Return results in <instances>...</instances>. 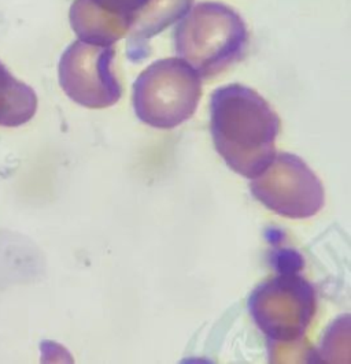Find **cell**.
Listing matches in <instances>:
<instances>
[{
	"instance_id": "6da1fadb",
	"label": "cell",
	"mask_w": 351,
	"mask_h": 364,
	"mask_svg": "<svg viewBox=\"0 0 351 364\" xmlns=\"http://www.w3.org/2000/svg\"><path fill=\"white\" fill-rule=\"evenodd\" d=\"M278 112L241 84L216 90L210 100V132L216 151L231 170L254 178L276 155Z\"/></svg>"
},
{
	"instance_id": "7a4b0ae2",
	"label": "cell",
	"mask_w": 351,
	"mask_h": 364,
	"mask_svg": "<svg viewBox=\"0 0 351 364\" xmlns=\"http://www.w3.org/2000/svg\"><path fill=\"white\" fill-rule=\"evenodd\" d=\"M248 46L241 16L214 1L195 6L174 31V50L201 78H211L239 62Z\"/></svg>"
},
{
	"instance_id": "3957f363",
	"label": "cell",
	"mask_w": 351,
	"mask_h": 364,
	"mask_svg": "<svg viewBox=\"0 0 351 364\" xmlns=\"http://www.w3.org/2000/svg\"><path fill=\"white\" fill-rule=\"evenodd\" d=\"M202 97V78L183 59H161L137 77L133 109L137 118L157 129L188 121Z\"/></svg>"
},
{
	"instance_id": "277c9868",
	"label": "cell",
	"mask_w": 351,
	"mask_h": 364,
	"mask_svg": "<svg viewBox=\"0 0 351 364\" xmlns=\"http://www.w3.org/2000/svg\"><path fill=\"white\" fill-rule=\"evenodd\" d=\"M254 198L268 210L291 219L315 217L325 204V191L315 171L299 156L280 152L251 178Z\"/></svg>"
},
{
	"instance_id": "5b68a950",
	"label": "cell",
	"mask_w": 351,
	"mask_h": 364,
	"mask_svg": "<svg viewBox=\"0 0 351 364\" xmlns=\"http://www.w3.org/2000/svg\"><path fill=\"white\" fill-rule=\"evenodd\" d=\"M248 307L262 333L275 341L293 343L306 333L315 316V289L298 274H281L259 285Z\"/></svg>"
},
{
	"instance_id": "8992f818",
	"label": "cell",
	"mask_w": 351,
	"mask_h": 364,
	"mask_svg": "<svg viewBox=\"0 0 351 364\" xmlns=\"http://www.w3.org/2000/svg\"><path fill=\"white\" fill-rule=\"evenodd\" d=\"M112 46L75 43L61 62V85L66 95L87 109L114 106L122 88L112 70Z\"/></svg>"
},
{
	"instance_id": "52a82bcc",
	"label": "cell",
	"mask_w": 351,
	"mask_h": 364,
	"mask_svg": "<svg viewBox=\"0 0 351 364\" xmlns=\"http://www.w3.org/2000/svg\"><path fill=\"white\" fill-rule=\"evenodd\" d=\"M90 11V26L80 32L87 43L112 46L124 36L150 0H84Z\"/></svg>"
},
{
	"instance_id": "ba28073f",
	"label": "cell",
	"mask_w": 351,
	"mask_h": 364,
	"mask_svg": "<svg viewBox=\"0 0 351 364\" xmlns=\"http://www.w3.org/2000/svg\"><path fill=\"white\" fill-rule=\"evenodd\" d=\"M192 1L194 0H150L130 29L133 40H130V47L135 43L142 44L150 37L158 35L173 21L185 14Z\"/></svg>"
},
{
	"instance_id": "9c48e42d",
	"label": "cell",
	"mask_w": 351,
	"mask_h": 364,
	"mask_svg": "<svg viewBox=\"0 0 351 364\" xmlns=\"http://www.w3.org/2000/svg\"><path fill=\"white\" fill-rule=\"evenodd\" d=\"M36 109L33 91L0 72V127L17 128L25 125L33 118Z\"/></svg>"
}]
</instances>
